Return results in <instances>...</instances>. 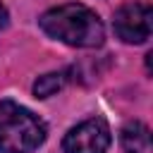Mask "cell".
<instances>
[{"label": "cell", "mask_w": 153, "mask_h": 153, "mask_svg": "<svg viewBox=\"0 0 153 153\" xmlns=\"http://www.w3.org/2000/svg\"><path fill=\"white\" fill-rule=\"evenodd\" d=\"M5 24H7V10H5V5L0 2V29H5Z\"/></svg>", "instance_id": "obj_7"}, {"label": "cell", "mask_w": 153, "mask_h": 153, "mask_svg": "<svg viewBox=\"0 0 153 153\" xmlns=\"http://www.w3.org/2000/svg\"><path fill=\"white\" fill-rule=\"evenodd\" d=\"M110 146V127L100 117L84 120L72 127L62 139L65 153H105Z\"/></svg>", "instance_id": "obj_3"}, {"label": "cell", "mask_w": 153, "mask_h": 153, "mask_svg": "<svg viewBox=\"0 0 153 153\" xmlns=\"http://www.w3.org/2000/svg\"><path fill=\"white\" fill-rule=\"evenodd\" d=\"M122 148L124 153H146L148 146H151V136H148V127L141 124V122H129L122 134Z\"/></svg>", "instance_id": "obj_5"}, {"label": "cell", "mask_w": 153, "mask_h": 153, "mask_svg": "<svg viewBox=\"0 0 153 153\" xmlns=\"http://www.w3.org/2000/svg\"><path fill=\"white\" fill-rule=\"evenodd\" d=\"M38 24L50 38L74 48H98L105 38V29L98 14L79 2H67L43 12Z\"/></svg>", "instance_id": "obj_1"}, {"label": "cell", "mask_w": 153, "mask_h": 153, "mask_svg": "<svg viewBox=\"0 0 153 153\" xmlns=\"http://www.w3.org/2000/svg\"><path fill=\"white\" fill-rule=\"evenodd\" d=\"M45 139V124L14 100H0V151L31 153Z\"/></svg>", "instance_id": "obj_2"}, {"label": "cell", "mask_w": 153, "mask_h": 153, "mask_svg": "<svg viewBox=\"0 0 153 153\" xmlns=\"http://www.w3.org/2000/svg\"><path fill=\"white\" fill-rule=\"evenodd\" d=\"M62 86H65V74H60V72H50V74H43V76L36 79V84H33V93H36V98H48V96L57 93Z\"/></svg>", "instance_id": "obj_6"}, {"label": "cell", "mask_w": 153, "mask_h": 153, "mask_svg": "<svg viewBox=\"0 0 153 153\" xmlns=\"http://www.w3.org/2000/svg\"><path fill=\"white\" fill-rule=\"evenodd\" d=\"M153 12L146 2H127L115 12L112 26L124 43H143L151 36Z\"/></svg>", "instance_id": "obj_4"}]
</instances>
